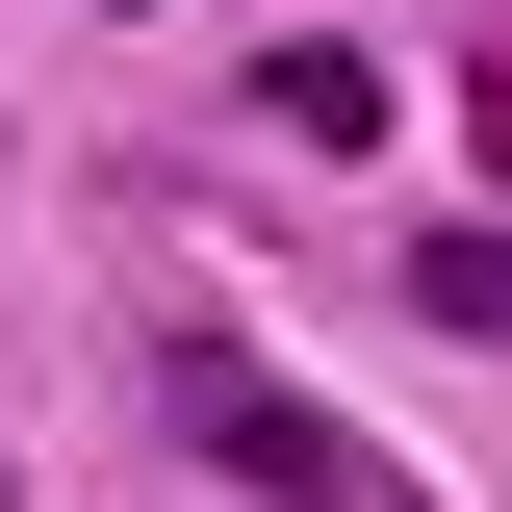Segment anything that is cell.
<instances>
[{
	"mask_svg": "<svg viewBox=\"0 0 512 512\" xmlns=\"http://www.w3.org/2000/svg\"><path fill=\"white\" fill-rule=\"evenodd\" d=\"M410 308H436V333H487V359H512V231H436V256H410Z\"/></svg>",
	"mask_w": 512,
	"mask_h": 512,
	"instance_id": "obj_3",
	"label": "cell"
},
{
	"mask_svg": "<svg viewBox=\"0 0 512 512\" xmlns=\"http://www.w3.org/2000/svg\"><path fill=\"white\" fill-rule=\"evenodd\" d=\"M256 103H282V154H359V128H384V77H359V52H256Z\"/></svg>",
	"mask_w": 512,
	"mask_h": 512,
	"instance_id": "obj_2",
	"label": "cell"
},
{
	"mask_svg": "<svg viewBox=\"0 0 512 512\" xmlns=\"http://www.w3.org/2000/svg\"><path fill=\"white\" fill-rule=\"evenodd\" d=\"M154 384H180V436L231 461L256 512H410V487H384V436H333L308 384H282V359H231V333H180V359H154Z\"/></svg>",
	"mask_w": 512,
	"mask_h": 512,
	"instance_id": "obj_1",
	"label": "cell"
}]
</instances>
